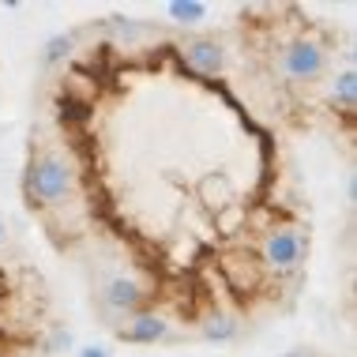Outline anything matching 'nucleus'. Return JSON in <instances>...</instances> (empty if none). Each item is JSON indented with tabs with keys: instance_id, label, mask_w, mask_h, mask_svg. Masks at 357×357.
Returning <instances> with one entry per match:
<instances>
[{
	"instance_id": "6",
	"label": "nucleus",
	"mask_w": 357,
	"mask_h": 357,
	"mask_svg": "<svg viewBox=\"0 0 357 357\" xmlns=\"http://www.w3.org/2000/svg\"><path fill=\"white\" fill-rule=\"evenodd\" d=\"M94 31H98L109 45H117V50H143L147 42L162 34L158 23H151V19H132V15H105L94 23Z\"/></svg>"
},
{
	"instance_id": "15",
	"label": "nucleus",
	"mask_w": 357,
	"mask_h": 357,
	"mask_svg": "<svg viewBox=\"0 0 357 357\" xmlns=\"http://www.w3.org/2000/svg\"><path fill=\"white\" fill-rule=\"evenodd\" d=\"M72 346H75V339H72L68 327H53V331L45 335V342H42V354L45 357H61V354H68Z\"/></svg>"
},
{
	"instance_id": "12",
	"label": "nucleus",
	"mask_w": 357,
	"mask_h": 357,
	"mask_svg": "<svg viewBox=\"0 0 357 357\" xmlns=\"http://www.w3.org/2000/svg\"><path fill=\"white\" fill-rule=\"evenodd\" d=\"M327 105L342 109V113L357 109V68L354 64H346V68L327 75Z\"/></svg>"
},
{
	"instance_id": "11",
	"label": "nucleus",
	"mask_w": 357,
	"mask_h": 357,
	"mask_svg": "<svg viewBox=\"0 0 357 357\" xmlns=\"http://www.w3.org/2000/svg\"><path fill=\"white\" fill-rule=\"evenodd\" d=\"M75 50H79V31H56L42 42V50H38V68L42 72H53L61 68V64H68Z\"/></svg>"
},
{
	"instance_id": "3",
	"label": "nucleus",
	"mask_w": 357,
	"mask_h": 357,
	"mask_svg": "<svg viewBox=\"0 0 357 357\" xmlns=\"http://www.w3.org/2000/svg\"><path fill=\"white\" fill-rule=\"evenodd\" d=\"M327 61H331V50H327L320 38L316 34H297V38H289V42L278 45L275 72L294 86H308V83H316V79L327 75Z\"/></svg>"
},
{
	"instance_id": "14",
	"label": "nucleus",
	"mask_w": 357,
	"mask_h": 357,
	"mask_svg": "<svg viewBox=\"0 0 357 357\" xmlns=\"http://www.w3.org/2000/svg\"><path fill=\"white\" fill-rule=\"evenodd\" d=\"M245 226H248V204H241V199L215 215V229H218V237H237Z\"/></svg>"
},
{
	"instance_id": "17",
	"label": "nucleus",
	"mask_w": 357,
	"mask_h": 357,
	"mask_svg": "<svg viewBox=\"0 0 357 357\" xmlns=\"http://www.w3.org/2000/svg\"><path fill=\"white\" fill-rule=\"evenodd\" d=\"M346 199H350V204L357 199V177H354V173H350V177H346Z\"/></svg>"
},
{
	"instance_id": "4",
	"label": "nucleus",
	"mask_w": 357,
	"mask_h": 357,
	"mask_svg": "<svg viewBox=\"0 0 357 357\" xmlns=\"http://www.w3.org/2000/svg\"><path fill=\"white\" fill-rule=\"evenodd\" d=\"M147 297L151 294L136 271H109L94 286V305L102 308V316H113V320H128V316L143 312Z\"/></svg>"
},
{
	"instance_id": "2",
	"label": "nucleus",
	"mask_w": 357,
	"mask_h": 357,
	"mask_svg": "<svg viewBox=\"0 0 357 357\" xmlns=\"http://www.w3.org/2000/svg\"><path fill=\"white\" fill-rule=\"evenodd\" d=\"M252 256H256L264 275L289 278V275L301 271L305 259H308V234L301 226H294V222H275L271 229H264V237H259Z\"/></svg>"
},
{
	"instance_id": "10",
	"label": "nucleus",
	"mask_w": 357,
	"mask_h": 357,
	"mask_svg": "<svg viewBox=\"0 0 357 357\" xmlns=\"http://www.w3.org/2000/svg\"><path fill=\"white\" fill-rule=\"evenodd\" d=\"M241 316L234 308H215L199 320V339L211 342V346H226V342H237L241 339Z\"/></svg>"
},
{
	"instance_id": "7",
	"label": "nucleus",
	"mask_w": 357,
	"mask_h": 357,
	"mask_svg": "<svg viewBox=\"0 0 357 357\" xmlns=\"http://www.w3.org/2000/svg\"><path fill=\"white\" fill-rule=\"evenodd\" d=\"M117 339L128 342V346H158V342H169V339H173V324H169L162 312L143 308V312L128 316V320H121Z\"/></svg>"
},
{
	"instance_id": "1",
	"label": "nucleus",
	"mask_w": 357,
	"mask_h": 357,
	"mask_svg": "<svg viewBox=\"0 0 357 357\" xmlns=\"http://www.w3.org/2000/svg\"><path fill=\"white\" fill-rule=\"evenodd\" d=\"M23 192L34 207H64L79 192V166L61 147L34 151L23 169Z\"/></svg>"
},
{
	"instance_id": "9",
	"label": "nucleus",
	"mask_w": 357,
	"mask_h": 357,
	"mask_svg": "<svg viewBox=\"0 0 357 357\" xmlns=\"http://www.w3.org/2000/svg\"><path fill=\"white\" fill-rule=\"evenodd\" d=\"M222 275H226V282L234 286L237 294H252V289H259V282H264V271H259L256 256L245 252V248L222 252Z\"/></svg>"
},
{
	"instance_id": "16",
	"label": "nucleus",
	"mask_w": 357,
	"mask_h": 357,
	"mask_svg": "<svg viewBox=\"0 0 357 357\" xmlns=\"http://www.w3.org/2000/svg\"><path fill=\"white\" fill-rule=\"evenodd\" d=\"M75 357H113V354H109V346L91 342V346H79V350H75Z\"/></svg>"
},
{
	"instance_id": "8",
	"label": "nucleus",
	"mask_w": 357,
	"mask_h": 357,
	"mask_svg": "<svg viewBox=\"0 0 357 357\" xmlns=\"http://www.w3.org/2000/svg\"><path fill=\"white\" fill-rule=\"evenodd\" d=\"M196 199H199V207H204L207 215L215 218L218 211H226L229 204H237V185H234V177H229L226 169L204 173V177L196 181Z\"/></svg>"
},
{
	"instance_id": "18",
	"label": "nucleus",
	"mask_w": 357,
	"mask_h": 357,
	"mask_svg": "<svg viewBox=\"0 0 357 357\" xmlns=\"http://www.w3.org/2000/svg\"><path fill=\"white\" fill-rule=\"evenodd\" d=\"M4 241H8V222L0 218V248H4Z\"/></svg>"
},
{
	"instance_id": "13",
	"label": "nucleus",
	"mask_w": 357,
	"mask_h": 357,
	"mask_svg": "<svg viewBox=\"0 0 357 357\" xmlns=\"http://www.w3.org/2000/svg\"><path fill=\"white\" fill-rule=\"evenodd\" d=\"M207 15H211V8L204 0H173V4H166V19L177 31H196L199 23H207Z\"/></svg>"
},
{
	"instance_id": "5",
	"label": "nucleus",
	"mask_w": 357,
	"mask_h": 357,
	"mask_svg": "<svg viewBox=\"0 0 357 357\" xmlns=\"http://www.w3.org/2000/svg\"><path fill=\"white\" fill-rule=\"evenodd\" d=\"M177 56L188 72L204 75V79H222L229 72V53L215 34H185L177 42Z\"/></svg>"
},
{
	"instance_id": "19",
	"label": "nucleus",
	"mask_w": 357,
	"mask_h": 357,
	"mask_svg": "<svg viewBox=\"0 0 357 357\" xmlns=\"http://www.w3.org/2000/svg\"><path fill=\"white\" fill-rule=\"evenodd\" d=\"M278 357H308L305 350H289V354H278Z\"/></svg>"
}]
</instances>
